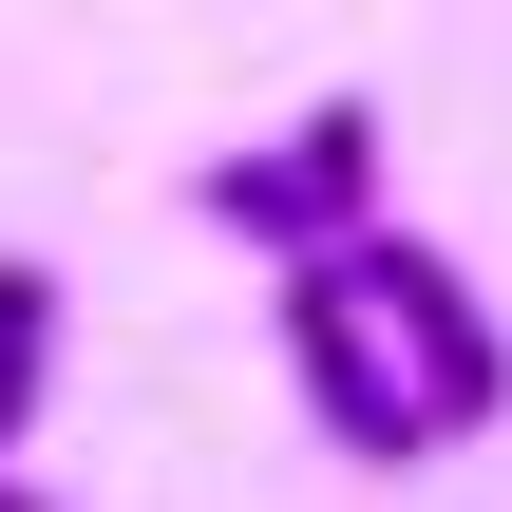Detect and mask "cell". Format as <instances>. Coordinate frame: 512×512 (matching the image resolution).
<instances>
[{"label":"cell","mask_w":512,"mask_h":512,"mask_svg":"<svg viewBox=\"0 0 512 512\" xmlns=\"http://www.w3.org/2000/svg\"><path fill=\"white\" fill-rule=\"evenodd\" d=\"M190 228L266 247V266H342V247L380 228V95H323V114L209 152V171H190Z\"/></svg>","instance_id":"1"},{"label":"cell","mask_w":512,"mask_h":512,"mask_svg":"<svg viewBox=\"0 0 512 512\" xmlns=\"http://www.w3.org/2000/svg\"><path fill=\"white\" fill-rule=\"evenodd\" d=\"M285 380H304V437H323V456H361V475L456 456V437H437V399H418V361L380 342L361 266H285Z\"/></svg>","instance_id":"2"},{"label":"cell","mask_w":512,"mask_h":512,"mask_svg":"<svg viewBox=\"0 0 512 512\" xmlns=\"http://www.w3.org/2000/svg\"><path fill=\"white\" fill-rule=\"evenodd\" d=\"M342 266H361V304H380V342L418 361V399H437V437H494V418H512V342H494V304H475V285H456V266L418 247V228H361Z\"/></svg>","instance_id":"3"},{"label":"cell","mask_w":512,"mask_h":512,"mask_svg":"<svg viewBox=\"0 0 512 512\" xmlns=\"http://www.w3.org/2000/svg\"><path fill=\"white\" fill-rule=\"evenodd\" d=\"M38 399H57V266H38V247H0V475H19Z\"/></svg>","instance_id":"4"},{"label":"cell","mask_w":512,"mask_h":512,"mask_svg":"<svg viewBox=\"0 0 512 512\" xmlns=\"http://www.w3.org/2000/svg\"><path fill=\"white\" fill-rule=\"evenodd\" d=\"M0 512H38V494H19V475H0Z\"/></svg>","instance_id":"5"}]
</instances>
